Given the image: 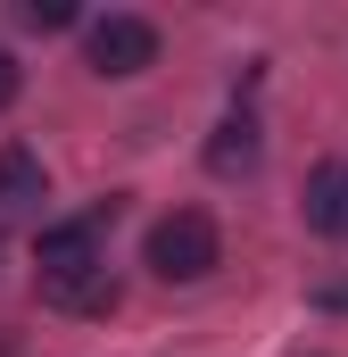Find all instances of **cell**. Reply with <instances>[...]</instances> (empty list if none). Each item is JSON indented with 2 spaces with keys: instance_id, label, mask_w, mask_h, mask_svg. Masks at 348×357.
I'll return each mask as SVG.
<instances>
[{
  "instance_id": "cell-1",
  "label": "cell",
  "mask_w": 348,
  "mask_h": 357,
  "mask_svg": "<svg viewBox=\"0 0 348 357\" xmlns=\"http://www.w3.org/2000/svg\"><path fill=\"white\" fill-rule=\"evenodd\" d=\"M100 225L75 216V225H50L42 233V250H33V282H42V299H58V307H100L108 291H100Z\"/></svg>"
},
{
  "instance_id": "cell-2",
  "label": "cell",
  "mask_w": 348,
  "mask_h": 357,
  "mask_svg": "<svg viewBox=\"0 0 348 357\" xmlns=\"http://www.w3.org/2000/svg\"><path fill=\"white\" fill-rule=\"evenodd\" d=\"M216 258H224V241H216L207 208H174L150 225V274L158 282H199V274H216Z\"/></svg>"
},
{
  "instance_id": "cell-3",
  "label": "cell",
  "mask_w": 348,
  "mask_h": 357,
  "mask_svg": "<svg viewBox=\"0 0 348 357\" xmlns=\"http://www.w3.org/2000/svg\"><path fill=\"white\" fill-rule=\"evenodd\" d=\"M84 50H91V75H141V67H158V25L108 8V17H91Z\"/></svg>"
},
{
  "instance_id": "cell-4",
  "label": "cell",
  "mask_w": 348,
  "mask_h": 357,
  "mask_svg": "<svg viewBox=\"0 0 348 357\" xmlns=\"http://www.w3.org/2000/svg\"><path fill=\"white\" fill-rule=\"evenodd\" d=\"M307 225L324 241H348V158H324L307 175Z\"/></svg>"
},
{
  "instance_id": "cell-5",
  "label": "cell",
  "mask_w": 348,
  "mask_h": 357,
  "mask_svg": "<svg viewBox=\"0 0 348 357\" xmlns=\"http://www.w3.org/2000/svg\"><path fill=\"white\" fill-rule=\"evenodd\" d=\"M207 167H216V175H249V167H258V116H249V108L216 125V142H207Z\"/></svg>"
},
{
  "instance_id": "cell-6",
  "label": "cell",
  "mask_w": 348,
  "mask_h": 357,
  "mask_svg": "<svg viewBox=\"0 0 348 357\" xmlns=\"http://www.w3.org/2000/svg\"><path fill=\"white\" fill-rule=\"evenodd\" d=\"M42 199V158L25 142H0V208H33Z\"/></svg>"
},
{
  "instance_id": "cell-7",
  "label": "cell",
  "mask_w": 348,
  "mask_h": 357,
  "mask_svg": "<svg viewBox=\"0 0 348 357\" xmlns=\"http://www.w3.org/2000/svg\"><path fill=\"white\" fill-rule=\"evenodd\" d=\"M25 25H33V33H67L75 8H67V0H25Z\"/></svg>"
},
{
  "instance_id": "cell-8",
  "label": "cell",
  "mask_w": 348,
  "mask_h": 357,
  "mask_svg": "<svg viewBox=\"0 0 348 357\" xmlns=\"http://www.w3.org/2000/svg\"><path fill=\"white\" fill-rule=\"evenodd\" d=\"M17 84H25V75H17V59H8V50H0V108H8V100H17Z\"/></svg>"
},
{
  "instance_id": "cell-9",
  "label": "cell",
  "mask_w": 348,
  "mask_h": 357,
  "mask_svg": "<svg viewBox=\"0 0 348 357\" xmlns=\"http://www.w3.org/2000/svg\"><path fill=\"white\" fill-rule=\"evenodd\" d=\"M324 307H340V316H348V282H332V291H324Z\"/></svg>"
}]
</instances>
